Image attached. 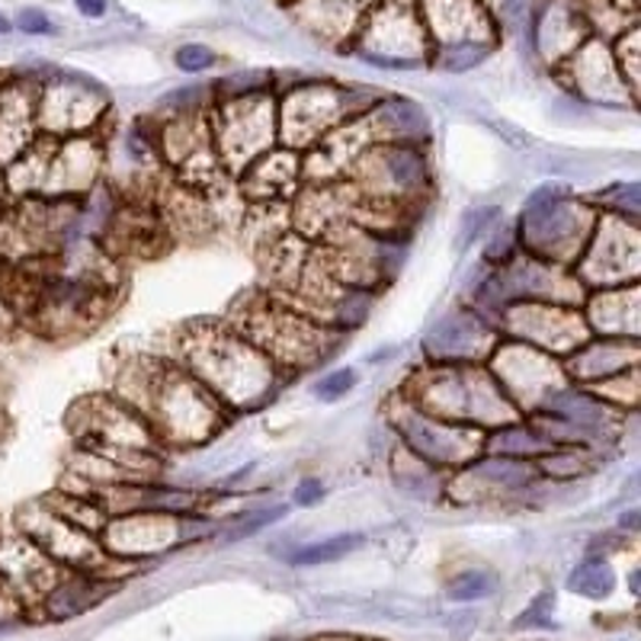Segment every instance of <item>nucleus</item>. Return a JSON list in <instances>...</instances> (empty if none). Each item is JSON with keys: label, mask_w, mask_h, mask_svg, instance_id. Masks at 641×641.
Segmentation results:
<instances>
[{"label": "nucleus", "mask_w": 641, "mask_h": 641, "mask_svg": "<svg viewBox=\"0 0 641 641\" xmlns=\"http://www.w3.org/2000/svg\"><path fill=\"white\" fill-rule=\"evenodd\" d=\"M420 391V411L449 423L503 427L517 414V404L503 394L494 375L478 365H437L433 379Z\"/></svg>", "instance_id": "f257e3e1"}, {"label": "nucleus", "mask_w": 641, "mask_h": 641, "mask_svg": "<svg viewBox=\"0 0 641 641\" xmlns=\"http://www.w3.org/2000/svg\"><path fill=\"white\" fill-rule=\"evenodd\" d=\"M190 369L196 379L216 398L228 401H253L270 389V363L238 337H202L190 353Z\"/></svg>", "instance_id": "f03ea898"}, {"label": "nucleus", "mask_w": 641, "mask_h": 641, "mask_svg": "<svg viewBox=\"0 0 641 641\" xmlns=\"http://www.w3.org/2000/svg\"><path fill=\"white\" fill-rule=\"evenodd\" d=\"M148 391V420L173 440H199L209 437L219 423L216 394L199 379H187L177 372H151L144 379Z\"/></svg>", "instance_id": "7ed1b4c3"}, {"label": "nucleus", "mask_w": 641, "mask_h": 641, "mask_svg": "<svg viewBox=\"0 0 641 641\" xmlns=\"http://www.w3.org/2000/svg\"><path fill=\"white\" fill-rule=\"evenodd\" d=\"M593 216L578 202L564 199L558 190L532 196L523 216V238L532 251L542 253L545 263H564L574 248L590 244Z\"/></svg>", "instance_id": "20e7f679"}, {"label": "nucleus", "mask_w": 641, "mask_h": 641, "mask_svg": "<svg viewBox=\"0 0 641 641\" xmlns=\"http://www.w3.org/2000/svg\"><path fill=\"white\" fill-rule=\"evenodd\" d=\"M360 42H363L360 56H363L369 64H382V68H418L423 42H427V29H423L420 17L411 7L385 3V7H379V10L365 20Z\"/></svg>", "instance_id": "39448f33"}, {"label": "nucleus", "mask_w": 641, "mask_h": 641, "mask_svg": "<svg viewBox=\"0 0 641 641\" xmlns=\"http://www.w3.org/2000/svg\"><path fill=\"white\" fill-rule=\"evenodd\" d=\"M347 110L337 87H299L279 107V132L289 144H318Z\"/></svg>", "instance_id": "423d86ee"}, {"label": "nucleus", "mask_w": 641, "mask_h": 641, "mask_svg": "<svg viewBox=\"0 0 641 641\" xmlns=\"http://www.w3.org/2000/svg\"><path fill=\"white\" fill-rule=\"evenodd\" d=\"M398 430H401L404 443L418 455H423L433 469L465 465L478 452V433H472L465 423H449V420L430 418L423 411L398 420Z\"/></svg>", "instance_id": "0eeeda50"}, {"label": "nucleus", "mask_w": 641, "mask_h": 641, "mask_svg": "<svg viewBox=\"0 0 641 641\" xmlns=\"http://www.w3.org/2000/svg\"><path fill=\"white\" fill-rule=\"evenodd\" d=\"M510 331L520 343L539 347V350H564L574 353L587 343V321L571 308H552L545 302H527L510 311Z\"/></svg>", "instance_id": "6e6552de"}, {"label": "nucleus", "mask_w": 641, "mask_h": 641, "mask_svg": "<svg viewBox=\"0 0 641 641\" xmlns=\"http://www.w3.org/2000/svg\"><path fill=\"white\" fill-rule=\"evenodd\" d=\"M224 110H228L222 129L224 158L248 164L253 154H260L267 148V141L273 136V107L263 97L248 93V97L228 103Z\"/></svg>", "instance_id": "1a4fd4ad"}, {"label": "nucleus", "mask_w": 641, "mask_h": 641, "mask_svg": "<svg viewBox=\"0 0 641 641\" xmlns=\"http://www.w3.org/2000/svg\"><path fill=\"white\" fill-rule=\"evenodd\" d=\"M494 350L491 328L474 314H455L443 321L430 337V353L437 365H478L481 357Z\"/></svg>", "instance_id": "9d476101"}, {"label": "nucleus", "mask_w": 641, "mask_h": 641, "mask_svg": "<svg viewBox=\"0 0 641 641\" xmlns=\"http://www.w3.org/2000/svg\"><path fill=\"white\" fill-rule=\"evenodd\" d=\"M369 170L375 173L369 180V187H379L382 193L389 196H411L418 193L420 187L427 183V168H423V158L411 144L404 141H389V144H379L375 151L365 154Z\"/></svg>", "instance_id": "9b49d317"}, {"label": "nucleus", "mask_w": 641, "mask_h": 641, "mask_svg": "<svg viewBox=\"0 0 641 641\" xmlns=\"http://www.w3.org/2000/svg\"><path fill=\"white\" fill-rule=\"evenodd\" d=\"M423 13L443 49L462 42L488 46L484 32H491V20L478 0H423Z\"/></svg>", "instance_id": "f8f14e48"}, {"label": "nucleus", "mask_w": 641, "mask_h": 641, "mask_svg": "<svg viewBox=\"0 0 641 641\" xmlns=\"http://www.w3.org/2000/svg\"><path fill=\"white\" fill-rule=\"evenodd\" d=\"M639 363V343L629 337H603L587 340L574 350L568 372L578 379H613L619 372H632Z\"/></svg>", "instance_id": "ddd939ff"}, {"label": "nucleus", "mask_w": 641, "mask_h": 641, "mask_svg": "<svg viewBox=\"0 0 641 641\" xmlns=\"http://www.w3.org/2000/svg\"><path fill=\"white\" fill-rule=\"evenodd\" d=\"M296 10L318 36H350L363 23L369 0H296Z\"/></svg>", "instance_id": "4468645a"}, {"label": "nucleus", "mask_w": 641, "mask_h": 641, "mask_svg": "<svg viewBox=\"0 0 641 641\" xmlns=\"http://www.w3.org/2000/svg\"><path fill=\"white\" fill-rule=\"evenodd\" d=\"M103 593H107L103 584H93L90 578H74V581H61V584L49 587L46 607L56 619H68V615L90 610Z\"/></svg>", "instance_id": "2eb2a0df"}, {"label": "nucleus", "mask_w": 641, "mask_h": 641, "mask_svg": "<svg viewBox=\"0 0 641 641\" xmlns=\"http://www.w3.org/2000/svg\"><path fill=\"white\" fill-rule=\"evenodd\" d=\"M363 545V535L360 532H343V535H331V539H321V542H311L302 545L289 555V564L296 568H306V564H331L337 558L350 555L353 549Z\"/></svg>", "instance_id": "dca6fc26"}, {"label": "nucleus", "mask_w": 641, "mask_h": 641, "mask_svg": "<svg viewBox=\"0 0 641 641\" xmlns=\"http://www.w3.org/2000/svg\"><path fill=\"white\" fill-rule=\"evenodd\" d=\"M568 587L574 593L587 597V600H603L615 590V574L603 558H590V561L574 568V574L568 578Z\"/></svg>", "instance_id": "f3484780"}, {"label": "nucleus", "mask_w": 641, "mask_h": 641, "mask_svg": "<svg viewBox=\"0 0 641 641\" xmlns=\"http://www.w3.org/2000/svg\"><path fill=\"white\" fill-rule=\"evenodd\" d=\"M494 590H498V578L491 571H462L449 584V600L472 603V600H481V597H491Z\"/></svg>", "instance_id": "a211bd4d"}, {"label": "nucleus", "mask_w": 641, "mask_h": 641, "mask_svg": "<svg viewBox=\"0 0 641 641\" xmlns=\"http://www.w3.org/2000/svg\"><path fill=\"white\" fill-rule=\"evenodd\" d=\"M282 517H286V507H263V510H253V513H248L238 527H228V532H224V542L248 539V535H253V532L273 527V523L282 520Z\"/></svg>", "instance_id": "6ab92c4d"}, {"label": "nucleus", "mask_w": 641, "mask_h": 641, "mask_svg": "<svg viewBox=\"0 0 641 641\" xmlns=\"http://www.w3.org/2000/svg\"><path fill=\"white\" fill-rule=\"evenodd\" d=\"M484 56H488V46H481V42H462V46L440 49V64H443L447 71H465V68H474Z\"/></svg>", "instance_id": "aec40b11"}, {"label": "nucleus", "mask_w": 641, "mask_h": 641, "mask_svg": "<svg viewBox=\"0 0 641 641\" xmlns=\"http://www.w3.org/2000/svg\"><path fill=\"white\" fill-rule=\"evenodd\" d=\"M353 385H357V372H353V369H334L331 375H324V379L314 385V391H318L321 401H337V398H343Z\"/></svg>", "instance_id": "412c9836"}, {"label": "nucleus", "mask_w": 641, "mask_h": 641, "mask_svg": "<svg viewBox=\"0 0 641 641\" xmlns=\"http://www.w3.org/2000/svg\"><path fill=\"white\" fill-rule=\"evenodd\" d=\"M216 64V52L206 49V46H180L177 49V68L180 71H190V74H199L206 68Z\"/></svg>", "instance_id": "4be33fe9"}, {"label": "nucleus", "mask_w": 641, "mask_h": 641, "mask_svg": "<svg viewBox=\"0 0 641 641\" xmlns=\"http://www.w3.org/2000/svg\"><path fill=\"white\" fill-rule=\"evenodd\" d=\"M17 29H23L27 36H49V32H56L52 20L42 10H36V7H27V10L17 13Z\"/></svg>", "instance_id": "5701e85b"}, {"label": "nucleus", "mask_w": 641, "mask_h": 641, "mask_svg": "<svg viewBox=\"0 0 641 641\" xmlns=\"http://www.w3.org/2000/svg\"><path fill=\"white\" fill-rule=\"evenodd\" d=\"M549 610H552V597L542 593L530 610L517 619V625H520V629H527V625H552V622H549Z\"/></svg>", "instance_id": "b1692460"}, {"label": "nucleus", "mask_w": 641, "mask_h": 641, "mask_svg": "<svg viewBox=\"0 0 641 641\" xmlns=\"http://www.w3.org/2000/svg\"><path fill=\"white\" fill-rule=\"evenodd\" d=\"M324 501V484L318 478H306L299 488H296V503L302 507H314V503Z\"/></svg>", "instance_id": "393cba45"}, {"label": "nucleus", "mask_w": 641, "mask_h": 641, "mask_svg": "<svg viewBox=\"0 0 641 641\" xmlns=\"http://www.w3.org/2000/svg\"><path fill=\"white\" fill-rule=\"evenodd\" d=\"M78 3V10L90 17V20H97V17H103L107 13V7H110V0H74Z\"/></svg>", "instance_id": "a878e982"}, {"label": "nucleus", "mask_w": 641, "mask_h": 641, "mask_svg": "<svg viewBox=\"0 0 641 641\" xmlns=\"http://www.w3.org/2000/svg\"><path fill=\"white\" fill-rule=\"evenodd\" d=\"M10 20H7V17H3V13H0V36H7V32H10Z\"/></svg>", "instance_id": "bb28decb"}, {"label": "nucleus", "mask_w": 641, "mask_h": 641, "mask_svg": "<svg viewBox=\"0 0 641 641\" xmlns=\"http://www.w3.org/2000/svg\"><path fill=\"white\" fill-rule=\"evenodd\" d=\"M0 196H3V170H0Z\"/></svg>", "instance_id": "cd10ccee"}]
</instances>
